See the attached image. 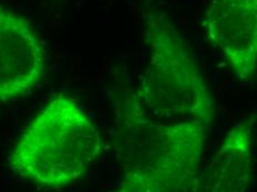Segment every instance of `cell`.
<instances>
[{
    "label": "cell",
    "instance_id": "cell-1",
    "mask_svg": "<svg viewBox=\"0 0 257 192\" xmlns=\"http://www.w3.org/2000/svg\"><path fill=\"white\" fill-rule=\"evenodd\" d=\"M206 128L197 120L152 118L140 100L128 106L122 148L125 176L116 191L195 192Z\"/></svg>",
    "mask_w": 257,
    "mask_h": 192
},
{
    "label": "cell",
    "instance_id": "cell-2",
    "mask_svg": "<svg viewBox=\"0 0 257 192\" xmlns=\"http://www.w3.org/2000/svg\"><path fill=\"white\" fill-rule=\"evenodd\" d=\"M101 152L100 132L76 100H50L13 147L9 168L39 186L58 188L80 179Z\"/></svg>",
    "mask_w": 257,
    "mask_h": 192
},
{
    "label": "cell",
    "instance_id": "cell-3",
    "mask_svg": "<svg viewBox=\"0 0 257 192\" xmlns=\"http://www.w3.org/2000/svg\"><path fill=\"white\" fill-rule=\"evenodd\" d=\"M144 38L149 62L138 98L157 120H197L208 126L215 100L186 42L167 14L144 12Z\"/></svg>",
    "mask_w": 257,
    "mask_h": 192
},
{
    "label": "cell",
    "instance_id": "cell-4",
    "mask_svg": "<svg viewBox=\"0 0 257 192\" xmlns=\"http://www.w3.org/2000/svg\"><path fill=\"white\" fill-rule=\"evenodd\" d=\"M203 28L234 76L248 81L257 68V0H212Z\"/></svg>",
    "mask_w": 257,
    "mask_h": 192
},
{
    "label": "cell",
    "instance_id": "cell-5",
    "mask_svg": "<svg viewBox=\"0 0 257 192\" xmlns=\"http://www.w3.org/2000/svg\"><path fill=\"white\" fill-rule=\"evenodd\" d=\"M44 42L21 16L0 4V104L28 95L46 72Z\"/></svg>",
    "mask_w": 257,
    "mask_h": 192
},
{
    "label": "cell",
    "instance_id": "cell-6",
    "mask_svg": "<svg viewBox=\"0 0 257 192\" xmlns=\"http://www.w3.org/2000/svg\"><path fill=\"white\" fill-rule=\"evenodd\" d=\"M253 172V126L242 122L225 135L195 192H246Z\"/></svg>",
    "mask_w": 257,
    "mask_h": 192
}]
</instances>
